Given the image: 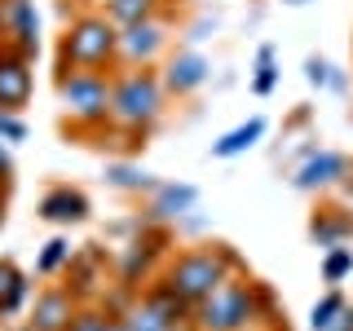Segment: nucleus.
<instances>
[{
	"mask_svg": "<svg viewBox=\"0 0 353 331\" xmlns=\"http://www.w3.org/2000/svg\"><path fill=\"white\" fill-rule=\"evenodd\" d=\"M234 265V257H230L225 248H199V252H185V257L172 261L168 279H163V287H172L176 296H181L185 305H199L208 301V296L216 292L221 283H225V270Z\"/></svg>",
	"mask_w": 353,
	"mask_h": 331,
	"instance_id": "obj_1",
	"label": "nucleus"
},
{
	"mask_svg": "<svg viewBox=\"0 0 353 331\" xmlns=\"http://www.w3.org/2000/svg\"><path fill=\"white\" fill-rule=\"evenodd\" d=\"M199 323L208 331H243L256 323V287L221 283L208 301H199Z\"/></svg>",
	"mask_w": 353,
	"mask_h": 331,
	"instance_id": "obj_2",
	"label": "nucleus"
},
{
	"mask_svg": "<svg viewBox=\"0 0 353 331\" xmlns=\"http://www.w3.org/2000/svg\"><path fill=\"white\" fill-rule=\"evenodd\" d=\"M115 53H119V36L106 18H80L62 40V58L71 66H88V71L106 66Z\"/></svg>",
	"mask_w": 353,
	"mask_h": 331,
	"instance_id": "obj_3",
	"label": "nucleus"
},
{
	"mask_svg": "<svg viewBox=\"0 0 353 331\" xmlns=\"http://www.w3.org/2000/svg\"><path fill=\"white\" fill-rule=\"evenodd\" d=\"M159 102H163V93H159V80L154 75H124V80L115 84V93H110V115L119 119V124H128V128H146L154 115H159Z\"/></svg>",
	"mask_w": 353,
	"mask_h": 331,
	"instance_id": "obj_4",
	"label": "nucleus"
},
{
	"mask_svg": "<svg viewBox=\"0 0 353 331\" xmlns=\"http://www.w3.org/2000/svg\"><path fill=\"white\" fill-rule=\"evenodd\" d=\"M58 93H62V102L71 106L75 119L97 124V119L110 115V93H115V88H110L97 71H71V75L58 80Z\"/></svg>",
	"mask_w": 353,
	"mask_h": 331,
	"instance_id": "obj_5",
	"label": "nucleus"
},
{
	"mask_svg": "<svg viewBox=\"0 0 353 331\" xmlns=\"http://www.w3.org/2000/svg\"><path fill=\"white\" fill-rule=\"evenodd\" d=\"M31 97V71L27 53L0 49V110H22Z\"/></svg>",
	"mask_w": 353,
	"mask_h": 331,
	"instance_id": "obj_6",
	"label": "nucleus"
},
{
	"mask_svg": "<svg viewBox=\"0 0 353 331\" xmlns=\"http://www.w3.org/2000/svg\"><path fill=\"white\" fill-rule=\"evenodd\" d=\"M0 14H5V27L14 31V40H18V53H36L40 49V27H36L31 0H5Z\"/></svg>",
	"mask_w": 353,
	"mask_h": 331,
	"instance_id": "obj_7",
	"label": "nucleus"
},
{
	"mask_svg": "<svg viewBox=\"0 0 353 331\" xmlns=\"http://www.w3.org/2000/svg\"><path fill=\"white\" fill-rule=\"evenodd\" d=\"M71 318H75L71 292H44L40 301H36L31 327H40V331H66V327H71Z\"/></svg>",
	"mask_w": 353,
	"mask_h": 331,
	"instance_id": "obj_8",
	"label": "nucleus"
},
{
	"mask_svg": "<svg viewBox=\"0 0 353 331\" xmlns=\"http://www.w3.org/2000/svg\"><path fill=\"white\" fill-rule=\"evenodd\" d=\"M40 217L44 221H84L88 217V199L80 190H71V185H58V190H49L40 199Z\"/></svg>",
	"mask_w": 353,
	"mask_h": 331,
	"instance_id": "obj_9",
	"label": "nucleus"
},
{
	"mask_svg": "<svg viewBox=\"0 0 353 331\" xmlns=\"http://www.w3.org/2000/svg\"><path fill=\"white\" fill-rule=\"evenodd\" d=\"M159 44H163V27L146 18V22H132L124 36H119V53L137 62V58H150V53L159 49Z\"/></svg>",
	"mask_w": 353,
	"mask_h": 331,
	"instance_id": "obj_10",
	"label": "nucleus"
},
{
	"mask_svg": "<svg viewBox=\"0 0 353 331\" xmlns=\"http://www.w3.org/2000/svg\"><path fill=\"white\" fill-rule=\"evenodd\" d=\"M208 75V62L199 58V53H181L172 66H168V88H176V93H190V88L203 84Z\"/></svg>",
	"mask_w": 353,
	"mask_h": 331,
	"instance_id": "obj_11",
	"label": "nucleus"
},
{
	"mask_svg": "<svg viewBox=\"0 0 353 331\" xmlns=\"http://www.w3.org/2000/svg\"><path fill=\"white\" fill-rule=\"evenodd\" d=\"M340 172H345V159L331 154V150H323V154H314V159L301 168V185H305V190H309V185H327V181H336Z\"/></svg>",
	"mask_w": 353,
	"mask_h": 331,
	"instance_id": "obj_12",
	"label": "nucleus"
},
{
	"mask_svg": "<svg viewBox=\"0 0 353 331\" xmlns=\"http://www.w3.org/2000/svg\"><path fill=\"white\" fill-rule=\"evenodd\" d=\"M22 296H27V279L9 261H0V314H14L22 305Z\"/></svg>",
	"mask_w": 353,
	"mask_h": 331,
	"instance_id": "obj_13",
	"label": "nucleus"
},
{
	"mask_svg": "<svg viewBox=\"0 0 353 331\" xmlns=\"http://www.w3.org/2000/svg\"><path fill=\"white\" fill-rule=\"evenodd\" d=\"M265 132V119H252V124H243V128H234L230 137H221L216 146H212V154H221V159H230V154H239V150H248L252 141H256Z\"/></svg>",
	"mask_w": 353,
	"mask_h": 331,
	"instance_id": "obj_14",
	"label": "nucleus"
},
{
	"mask_svg": "<svg viewBox=\"0 0 353 331\" xmlns=\"http://www.w3.org/2000/svg\"><path fill=\"white\" fill-rule=\"evenodd\" d=\"M190 203H194V190H190V185H163L154 212H159V217H176V212H185Z\"/></svg>",
	"mask_w": 353,
	"mask_h": 331,
	"instance_id": "obj_15",
	"label": "nucleus"
},
{
	"mask_svg": "<svg viewBox=\"0 0 353 331\" xmlns=\"http://www.w3.org/2000/svg\"><path fill=\"white\" fill-rule=\"evenodd\" d=\"M154 14V0H110V18L132 27V22H146Z\"/></svg>",
	"mask_w": 353,
	"mask_h": 331,
	"instance_id": "obj_16",
	"label": "nucleus"
},
{
	"mask_svg": "<svg viewBox=\"0 0 353 331\" xmlns=\"http://www.w3.org/2000/svg\"><path fill=\"white\" fill-rule=\"evenodd\" d=\"M345 314V301L336 292L323 296V305H314V331H336V318Z\"/></svg>",
	"mask_w": 353,
	"mask_h": 331,
	"instance_id": "obj_17",
	"label": "nucleus"
},
{
	"mask_svg": "<svg viewBox=\"0 0 353 331\" xmlns=\"http://www.w3.org/2000/svg\"><path fill=\"white\" fill-rule=\"evenodd\" d=\"M349 270H353V252H349V248H336V252L327 257V265H323L327 283H340V279H345Z\"/></svg>",
	"mask_w": 353,
	"mask_h": 331,
	"instance_id": "obj_18",
	"label": "nucleus"
},
{
	"mask_svg": "<svg viewBox=\"0 0 353 331\" xmlns=\"http://www.w3.org/2000/svg\"><path fill=\"white\" fill-rule=\"evenodd\" d=\"M106 323H110L106 314H97V309H84V314L71 318V327H66V331H106Z\"/></svg>",
	"mask_w": 353,
	"mask_h": 331,
	"instance_id": "obj_19",
	"label": "nucleus"
},
{
	"mask_svg": "<svg viewBox=\"0 0 353 331\" xmlns=\"http://www.w3.org/2000/svg\"><path fill=\"white\" fill-rule=\"evenodd\" d=\"M66 257H71V248H66L62 239H53L49 248H44V257H40V270H44V274H49V270H58V265H62Z\"/></svg>",
	"mask_w": 353,
	"mask_h": 331,
	"instance_id": "obj_20",
	"label": "nucleus"
},
{
	"mask_svg": "<svg viewBox=\"0 0 353 331\" xmlns=\"http://www.w3.org/2000/svg\"><path fill=\"white\" fill-rule=\"evenodd\" d=\"M0 137H9V141L27 137V128H22V119H14V110H0Z\"/></svg>",
	"mask_w": 353,
	"mask_h": 331,
	"instance_id": "obj_21",
	"label": "nucleus"
},
{
	"mask_svg": "<svg viewBox=\"0 0 353 331\" xmlns=\"http://www.w3.org/2000/svg\"><path fill=\"white\" fill-rule=\"evenodd\" d=\"M270 58H274V53H270V49H261V75H256V93H270V88H274V66H270Z\"/></svg>",
	"mask_w": 353,
	"mask_h": 331,
	"instance_id": "obj_22",
	"label": "nucleus"
},
{
	"mask_svg": "<svg viewBox=\"0 0 353 331\" xmlns=\"http://www.w3.org/2000/svg\"><path fill=\"white\" fill-rule=\"evenodd\" d=\"M309 80L323 84V80H327V66H323V62H309Z\"/></svg>",
	"mask_w": 353,
	"mask_h": 331,
	"instance_id": "obj_23",
	"label": "nucleus"
},
{
	"mask_svg": "<svg viewBox=\"0 0 353 331\" xmlns=\"http://www.w3.org/2000/svg\"><path fill=\"white\" fill-rule=\"evenodd\" d=\"M9 172V154H5V146H0V177Z\"/></svg>",
	"mask_w": 353,
	"mask_h": 331,
	"instance_id": "obj_24",
	"label": "nucleus"
},
{
	"mask_svg": "<svg viewBox=\"0 0 353 331\" xmlns=\"http://www.w3.org/2000/svg\"><path fill=\"white\" fill-rule=\"evenodd\" d=\"M106 331H128V327L119 323V318H110V323H106Z\"/></svg>",
	"mask_w": 353,
	"mask_h": 331,
	"instance_id": "obj_25",
	"label": "nucleus"
},
{
	"mask_svg": "<svg viewBox=\"0 0 353 331\" xmlns=\"http://www.w3.org/2000/svg\"><path fill=\"white\" fill-rule=\"evenodd\" d=\"M168 331H190V327H185V318H181V323H172V327H168Z\"/></svg>",
	"mask_w": 353,
	"mask_h": 331,
	"instance_id": "obj_26",
	"label": "nucleus"
},
{
	"mask_svg": "<svg viewBox=\"0 0 353 331\" xmlns=\"http://www.w3.org/2000/svg\"><path fill=\"white\" fill-rule=\"evenodd\" d=\"M0 221H5V199H0Z\"/></svg>",
	"mask_w": 353,
	"mask_h": 331,
	"instance_id": "obj_27",
	"label": "nucleus"
},
{
	"mask_svg": "<svg viewBox=\"0 0 353 331\" xmlns=\"http://www.w3.org/2000/svg\"><path fill=\"white\" fill-rule=\"evenodd\" d=\"M22 331H40V327H22Z\"/></svg>",
	"mask_w": 353,
	"mask_h": 331,
	"instance_id": "obj_28",
	"label": "nucleus"
},
{
	"mask_svg": "<svg viewBox=\"0 0 353 331\" xmlns=\"http://www.w3.org/2000/svg\"><path fill=\"white\" fill-rule=\"evenodd\" d=\"M292 5H301V0H292Z\"/></svg>",
	"mask_w": 353,
	"mask_h": 331,
	"instance_id": "obj_29",
	"label": "nucleus"
}]
</instances>
